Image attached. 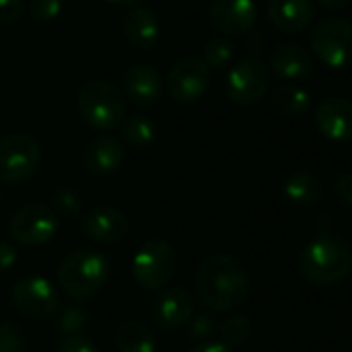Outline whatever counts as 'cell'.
Masks as SVG:
<instances>
[{
  "label": "cell",
  "mask_w": 352,
  "mask_h": 352,
  "mask_svg": "<svg viewBox=\"0 0 352 352\" xmlns=\"http://www.w3.org/2000/svg\"><path fill=\"white\" fill-rule=\"evenodd\" d=\"M195 315V296L181 286L162 288L151 300V319L162 329H179Z\"/></svg>",
  "instance_id": "cell-12"
},
{
  "label": "cell",
  "mask_w": 352,
  "mask_h": 352,
  "mask_svg": "<svg viewBox=\"0 0 352 352\" xmlns=\"http://www.w3.org/2000/svg\"><path fill=\"white\" fill-rule=\"evenodd\" d=\"M52 210L63 218H81L83 216V197L69 185L58 187L52 193Z\"/></svg>",
  "instance_id": "cell-25"
},
{
  "label": "cell",
  "mask_w": 352,
  "mask_h": 352,
  "mask_svg": "<svg viewBox=\"0 0 352 352\" xmlns=\"http://www.w3.org/2000/svg\"><path fill=\"white\" fill-rule=\"evenodd\" d=\"M56 352H98V348L87 336L75 333V336H65L56 346Z\"/></svg>",
  "instance_id": "cell-32"
},
{
  "label": "cell",
  "mask_w": 352,
  "mask_h": 352,
  "mask_svg": "<svg viewBox=\"0 0 352 352\" xmlns=\"http://www.w3.org/2000/svg\"><path fill=\"white\" fill-rule=\"evenodd\" d=\"M210 21L224 36H243L255 28L257 7L253 0H212Z\"/></svg>",
  "instance_id": "cell-15"
},
{
  "label": "cell",
  "mask_w": 352,
  "mask_h": 352,
  "mask_svg": "<svg viewBox=\"0 0 352 352\" xmlns=\"http://www.w3.org/2000/svg\"><path fill=\"white\" fill-rule=\"evenodd\" d=\"M315 126L329 141H352V102L346 98H325L315 110Z\"/></svg>",
  "instance_id": "cell-16"
},
{
  "label": "cell",
  "mask_w": 352,
  "mask_h": 352,
  "mask_svg": "<svg viewBox=\"0 0 352 352\" xmlns=\"http://www.w3.org/2000/svg\"><path fill=\"white\" fill-rule=\"evenodd\" d=\"M317 3L325 11H342L348 5V0H317Z\"/></svg>",
  "instance_id": "cell-38"
},
{
  "label": "cell",
  "mask_w": 352,
  "mask_h": 352,
  "mask_svg": "<svg viewBox=\"0 0 352 352\" xmlns=\"http://www.w3.org/2000/svg\"><path fill=\"white\" fill-rule=\"evenodd\" d=\"M56 327L58 331H63L65 336H75V333H81L87 323H89V315L83 307L79 305H67L63 307L56 315Z\"/></svg>",
  "instance_id": "cell-27"
},
{
  "label": "cell",
  "mask_w": 352,
  "mask_h": 352,
  "mask_svg": "<svg viewBox=\"0 0 352 352\" xmlns=\"http://www.w3.org/2000/svg\"><path fill=\"white\" fill-rule=\"evenodd\" d=\"M270 67L274 75L284 81H302L313 73V56L302 46L282 44L272 50Z\"/></svg>",
  "instance_id": "cell-19"
},
{
  "label": "cell",
  "mask_w": 352,
  "mask_h": 352,
  "mask_svg": "<svg viewBox=\"0 0 352 352\" xmlns=\"http://www.w3.org/2000/svg\"><path fill=\"white\" fill-rule=\"evenodd\" d=\"M17 257H19V253L13 245L0 241V274L9 272L17 263Z\"/></svg>",
  "instance_id": "cell-35"
},
{
  "label": "cell",
  "mask_w": 352,
  "mask_h": 352,
  "mask_svg": "<svg viewBox=\"0 0 352 352\" xmlns=\"http://www.w3.org/2000/svg\"><path fill=\"white\" fill-rule=\"evenodd\" d=\"M189 352H230V348L222 342H199Z\"/></svg>",
  "instance_id": "cell-36"
},
{
  "label": "cell",
  "mask_w": 352,
  "mask_h": 352,
  "mask_svg": "<svg viewBox=\"0 0 352 352\" xmlns=\"http://www.w3.org/2000/svg\"><path fill=\"white\" fill-rule=\"evenodd\" d=\"M77 110L83 122L94 131H114L126 116V102L114 83L94 79L81 87Z\"/></svg>",
  "instance_id": "cell-4"
},
{
  "label": "cell",
  "mask_w": 352,
  "mask_h": 352,
  "mask_svg": "<svg viewBox=\"0 0 352 352\" xmlns=\"http://www.w3.org/2000/svg\"><path fill=\"white\" fill-rule=\"evenodd\" d=\"M216 319L210 313H199L193 315L189 321V340H197V342H208V338H212L216 333Z\"/></svg>",
  "instance_id": "cell-31"
},
{
  "label": "cell",
  "mask_w": 352,
  "mask_h": 352,
  "mask_svg": "<svg viewBox=\"0 0 352 352\" xmlns=\"http://www.w3.org/2000/svg\"><path fill=\"white\" fill-rule=\"evenodd\" d=\"M60 11H63V0H30V5H28L30 17L40 23L56 19Z\"/></svg>",
  "instance_id": "cell-30"
},
{
  "label": "cell",
  "mask_w": 352,
  "mask_h": 352,
  "mask_svg": "<svg viewBox=\"0 0 352 352\" xmlns=\"http://www.w3.org/2000/svg\"><path fill=\"white\" fill-rule=\"evenodd\" d=\"M3 201H5V193H3V189H0V206H3Z\"/></svg>",
  "instance_id": "cell-40"
},
{
  "label": "cell",
  "mask_w": 352,
  "mask_h": 352,
  "mask_svg": "<svg viewBox=\"0 0 352 352\" xmlns=\"http://www.w3.org/2000/svg\"><path fill=\"white\" fill-rule=\"evenodd\" d=\"M272 108L280 116H300L311 108V96L298 85H278L272 94Z\"/></svg>",
  "instance_id": "cell-23"
},
{
  "label": "cell",
  "mask_w": 352,
  "mask_h": 352,
  "mask_svg": "<svg viewBox=\"0 0 352 352\" xmlns=\"http://www.w3.org/2000/svg\"><path fill=\"white\" fill-rule=\"evenodd\" d=\"M110 5H116V7H137L141 0H106Z\"/></svg>",
  "instance_id": "cell-39"
},
{
  "label": "cell",
  "mask_w": 352,
  "mask_h": 352,
  "mask_svg": "<svg viewBox=\"0 0 352 352\" xmlns=\"http://www.w3.org/2000/svg\"><path fill=\"white\" fill-rule=\"evenodd\" d=\"M110 276V263L104 253L96 249H77L67 255L58 270L56 282L67 296L77 302L91 300L102 292Z\"/></svg>",
  "instance_id": "cell-3"
},
{
  "label": "cell",
  "mask_w": 352,
  "mask_h": 352,
  "mask_svg": "<svg viewBox=\"0 0 352 352\" xmlns=\"http://www.w3.org/2000/svg\"><path fill=\"white\" fill-rule=\"evenodd\" d=\"M298 274L317 288L340 284L352 270V247L336 232L319 234L298 253Z\"/></svg>",
  "instance_id": "cell-2"
},
{
  "label": "cell",
  "mask_w": 352,
  "mask_h": 352,
  "mask_svg": "<svg viewBox=\"0 0 352 352\" xmlns=\"http://www.w3.org/2000/svg\"><path fill=\"white\" fill-rule=\"evenodd\" d=\"M251 329H253V325H251L247 315H232L220 325L222 344H226L228 348L230 346H241V344H245L249 340Z\"/></svg>",
  "instance_id": "cell-28"
},
{
  "label": "cell",
  "mask_w": 352,
  "mask_h": 352,
  "mask_svg": "<svg viewBox=\"0 0 352 352\" xmlns=\"http://www.w3.org/2000/svg\"><path fill=\"white\" fill-rule=\"evenodd\" d=\"M9 230L21 247H44L56 236L58 218L44 204H28L13 216Z\"/></svg>",
  "instance_id": "cell-11"
},
{
  "label": "cell",
  "mask_w": 352,
  "mask_h": 352,
  "mask_svg": "<svg viewBox=\"0 0 352 352\" xmlns=\"http://www.w3.org/2000/svg\"><path fill=\"white\" fill-rule=\"evenodd\" d=\"M267 19L278 32L300 34L315 19V3L313 0H270Z\"/></svg>",
  "instance_id": "cell-18"
},
{
  "label": "cell",
  "mask_w": 352,
  "mask_h": 352,
  "mask_svg": "<svg viewBox=\"0 0 352 352\" xmlns=\"http://www.w3.org/2000/svg\"><path fill=\"white\" fill-rule=\"evenodd\" d=\"M11 300L23 317L34 321H46L60 309L58 290L42 276H25L17 280L11 290Z\"/></svg>",
  "instance_id": "cell-8"
},
{
  "label": "cell",
  "mask_w": 352,
  "mask_h": 352,
  "mask_svg": "<svg viewBox=\"0 0 352 352\" xmlns=\"http://www.w3.org/2000/svg\"><path fill=\"white\" fill-rule=\"evenodd\" d=\"M42 147L25 133L0 137V185H21L40 170Z\"/></svg>",
  "instance_id": "cell-5"
},
{
  "label": "cell",
  "mask_w": 352,
  "mask_h": 352,
  "mask_svg": "<svg viewBox=\"0 0 352 352\" xmlns=\"http://www.w3.org/2000/svg\"><path fill=\"white\" fill-rule=\"evenodd\" d=\"M122 32L131 46L151 50L160 42V21L147 7H133L122 19Z\"/></svg>",
  "instance_id": "cell-20"
},
{
  "label": "cell",
  "mask_w": 352,
  "mask_h": 352,
  "mask_svg": "<svg viewBox=\"0 0 352 352\" xmlns=\"http://www.w3.org/2000/svg\"><path fill=\"white\" fill-rule=\"evenodd\" d=\"M315 228H317L319 234H329V232H333V220H331V216H319Z\"/></svg>",
  "instance_id": "cell-37"
},
{
  "label": "cell",
  "mask_w": 352,
  "mask_h": 352,
  "mask_svg": "<svg viewBox=\"0 0 352 352\" xmlns=\"http://www.w3.org/2000/svg\"><path fill=\"white\" fill-rule=\"evenodd\" d=\"M179 253L164 239L147 241L133 257V278L143 290H162L174 278Z\"/></svg>",
  "instance_id": "cell-7"
},
{
  "label": "cell",
  "mask_w": 352,
  "mask_h": 352,
  "mask_svg": "<svg viewBox=\"0 0 352 352\" xmlns=\"http://www.w3.org/2000/svg\"><path fill=\"white\" fill-rule=\"evenodd\" d=\"M234 44L228 38H214L204 46V63L210 69H224L232 63L234 58Z\"/></svg>",
  "instance_id": "cell-26"
},
{
  "label": "cell",
  "mask_w": 352,
  "mask_h": 352,
  "mask_svg": "<svg viewBox=\"0 0 352 352\" xmlns=\"http://www.w3.org/2000/svg\"><path fill=\"white\" fill-rule=\"evenodd\" d=\"M122 89L126 100L141 110L153 108L164 96V79L153 65H131L122 77Z\"/></svg>",
  "instance_id": "cell-13"
},
{
  "label": "cell",
  "mask_w": 352,
  "mask_h": 352,
  "mask_svg": "<svg viewBox=\"0 0 352 352\" xmlns=\"http://www.w3.org/2000/svg\"><path fill=\"white\" fill-rule=\"evenodd\" d=\"M210 83V67L197 56H185L170 67L164 89L176 104H195L208 94Z\"/></svg>",
  "instance_id": "cell-9"
},
{
  "label": "cell",
  "mask_w": 352,
  "mask_h": 352,
  "mask_svg": "<svg viewBox=\"0 0 352 352\" xmlns=\"http://www.w3.org/2000/svg\"><path fill=\"white\" fill-rule=\"evenodd\" d=\"M118 352H155V338L151 329L135 319L122 321L114 333Z\"/></svg>",
  "instance_id": "cell-22"
},
{
  "label": "cell",
  "mask_w": 352,
  "mask_h": 352,
  "mask_svg": "<svg viewBox=\"0 0 352 352\" xmlns=\"http://www.w3.org/2000/svg\"><path fill=\"white\" fill-rule=\"evenodd\" d=\"M311 54L329 69L352 65V23L342 17H325L317 21L309 36Z\"/></svg>",
  "instance_id": "cell-6"
},
{
  "label": "cell",
  "mask_w": 352,
  "mask_h": 352,
  "mask_svg": "<svg viewBox=\"0 0 352 352\" xmlns=\"http://www.w3.org/2000/svg\"><path fill=\"white\" fill-rule=\"evenodd\" d=\"M333 191H336L338 201L344 208L352 210V172L340 176V179L336 181V185H333Z\"/></svg>",
  "instance_id": "cell-34"
},
{
  "label": "cell",
  "mask_w": 352,
  "mask_h": 352,
  "mask_svg": "<svg viewBox=\"0 0 352 352\" xmlns=\"http://www.w3.org/2000/svg\"><path fill=\"white\" fill-rule=\"evenodd\" d=\"M23 15V0H0V23L13 25Z\"/></svg>",
  "instance_id": "cell-33"
},
{
  "label": "cell",
  "mask_w": 352,
  "mask_h": 352,
  "mask_svg": "<svg viewBox=\"0 0 352 352\" xmlns=\"http://www.w3.org/2000/svg\"><path fill=\"white\" fill-rule=\"evenodd\" d=\"M251 294V278L245 265L226 253L208 257L195 274V300L216 313H228L245 305Z\"/></svg>",
  "instance_id": "cell-1"
},
{
  "label": "cell",
  "mask_w": 352,
  "mask_h": 352,
  "mask_svg": "<svg viewBox=\"0 0 352 352\" xmlns=\"http://www.w3.org/2000/svg\"><path fill=\"white\" fill-rule=\"evenodd\" d=\"M79 228L85 239L102 245H114L129 232V218L112 206H100L79 218Z\"/></svg>",
  "instance_id": "cell-14"
},
{
  "label": "cell",
  "mask_w": 352,
  "mask_h": 352,
  "mask_svg": "<svg viewBox=\"0 0 352 352\" xmlns=\"http://www.w3.org/2000/svg\"><path fill=\"white\" fill-rule=\"evenodd\" d=\"M118 129H120V139L131 147L145 149L155 141V124L143 114L124 116Z\"/></svg>",
  "instance_id": "cell-24"
},
{
  "label": "cell",
  "mask_w": 352,
  "mask_h": 352,
  "mask_svg": "<svg viewBox=\"0 0 352 352\" xmlns=\"http://www.w3.org/2000/svg\"><path fill=\"white\" fill-rule=\"evenodd\" d=\"M124 164V145L114 135H98L83 149V166L94 176H110Z\"/></svg>",
  "instance_id": "cell-17"
},
{
  "label": "cell",
  "mask_w": 352,
  "mask_h": 352,
  "mask_svg": "<svg viewBox=\"0 0 352 352\" xmlns=\"http://www.w3.org/2000/svg\"><path fill=\"white\" fill-rule=\"evenodd\" d=\"M28 350V336L25 331L13 323H0V352H25Z\"/></svg>",
  "instance_id": "cell-29"
},
{
  "label": "cell",
  "mask_w": 352,
  "mask_h": 352,
  "mask_svg": "<svg viewBox=\"0 0 352 352\" xmlns=\"http://www.w3.org/2000/svg\"><path fill=\"white\" fill-rule=\"evenodd\" d=\"M270 69L257 56L239 60L226 77V94L239 106H253L270 89Z\"/></svg>",
  "instance_id": "cell-10"
},
{
  "label": "cell",
  "mask_w": 352,
  "mask_h": 352,
  "mask_svg": "<svg viewBox=\"0 0 352 352\" xmlns=\"http://www.w3.org/2000/svg\"><path fill=\"white\" fill-rule=\"evenodd\" d=\"M284 197L296 208H313L323 197V183L313 172H296L284 183Z\"/></svg>",
  "instance_id": "cell-21"
}]
</instances>
